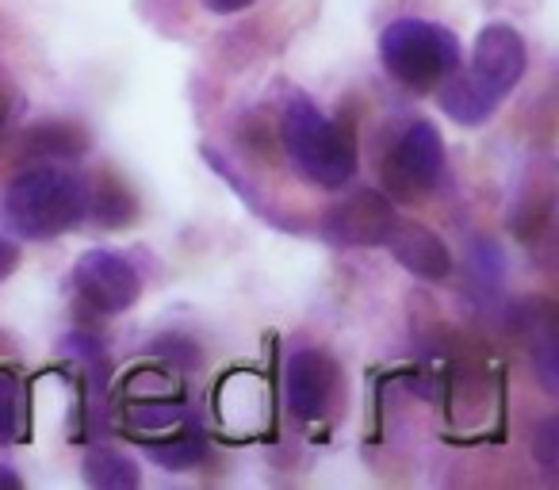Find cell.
<instances>
[{
  "mask_svg": "<svg viewBox=\"0 0 559 490\" xmlns=\"http://www.w3.org/2000/svg\"><path fill=\"white\" fill-rule=\"evenodd\" d=\"M337 387V368L326 352L319 349H299L288 357L284 368V398H288V410L304 421H314L326 414L330 398Z\"/></svg>",
  "mask_w": 559,
  "mask_h": 490,
  "instance_id": "obj_8",
  "label": "cell"
},
{
  "mask_svg": "<svg viewBox=\"0 0 559 490\" xmlns=\"http://www.w3.org/2000/svg\"><path fill=\"white\" fill-rule=\"evenodd\" d=\"M20 429V383L9 368H0V444L16 441Z\"/></svg>",
  "mask_w": 559,
  "mask_h": 490,
  "instance_id": "obj_16",
  "label": "cell"
},
{
  "mask_svg": "<svg viewBox=\"0 0 559 490\" xmlns=\"http://www.w3.org/2000/svg\"><path fill=\"white\" fill-rule=\"evenodd\" d=\"M211 12H223V16H230V12H241V9H249L253 0H203Z\"/></svg>",
  "mask_w": 559,
  "mask_h": 490,
  "instance_id": "obj_18",
  "label": "cell"
},
{
  "mask_svg": "<svg viewBox=\"0 0 559 490\" xmlns=\"http://www.w3.org/2000/svg\"><path fill=\"white\" fill-rule=\"evenodd\" d=\"M85 146V131H78L73 123H47L39 131H32V139H27V150L43 157H81Z\"/></svg>",
  "mask_w": 559,
  "mask_h": 490,
  "instance_id": "obj_14",
  "label": "cell"
},
{
  "mask_svg": "<svg viewBox=\"0 0 559 490\" xmlns=\"http://www.w3.org/2000/svg\"><path fill=\"white\" fill-rule=\"evenodd\" d=\"M284 146L307 180L322 188H345L357 172L353 134L330 123L307 96H292L284 111Z\"/></svg>",
  "mask_w": 559,
  "mask_h": 490,
  "instance_id": "obj_2",
  "label": "cell"
},
{
  "mask_svg": "<svg viewBox=\"0 0 559 490\" xmlns=\"http://www.w3.org/2000/svg\"><path fill=\"white\" fill-rule=\"evenodd\" d=\"M444 165V146L441 134L433 123H414L403 139L395 142V150L383 162V180H388L395 192L414 195L433 188V180L441 177Z\"/></svg>",
  "mask_w": 559,
  "mask_h": 490,
  "instance_id": "obj_7",
  "label": "cell"
},
{
  "mask_svg": "<svg viewBox=\"0 0 559 490\" xmlns=\"http://www.w3.org/2000/svg\"><path fill=\"white\" fill-rule=\"evenodd\" d=\"M380 55L391 77L414 93H429L452 70H460V43L452 39V32L426 20H395L383 32Z\"/></svg>",
  "mask_w": 559,
  "mask_h": 490,
  "instance_id": "obj_3",
  "label": "cell"
},
{
  "mask_svg": "<svg viewBox=\"0 0 559 490\" xmlns=\"http://www.w3.org/2000/svg\"><path fill=\"white\" fill-rule=\"evenodd\" d=\"M185 403L180 395H154V398H131V410H127V426L131 433L146 437H169L173 429H180L185 421Z\"/></svg>",
  "mask_w": 559,
  "mask_h": 490,
  "instance_id": "obj_11",
  "label": "cell"
},
{
  "mask_svg": "<svg viewBox=\"0 0 559 490\" xmlns=\"http://www.w3.org/2000/svg\"><path fill=\"white\" fill-rule=\"evenodd\" d=\"M437 104H441L444 116L456 119V123H464V127H479L483 119L498 108V100H490L467 73H456V70L437 85Z\"/></svg>",
  "mask_w": 559,
  "mask_h": 490,
  "instance_id": "obj_10",
  "label": "cell"
},
{
  "mask_svg": "<svg viewBox=\"0 0 559 490\" xmlns=\"http://www.w3.org/2000/svg\"><path fill=\"white\" fill-rule=\"evenodd\" d=\"M88 215V192L73 172L66 169H39L20 172L0 195V218L16 238L43 241L73 230Z\"/></svg>",
  "mask_w": 559,
  "mask_h": 490,
  "instance_id": "obj_1",
  "label": "cell"
},
{
  "mask_svg": "<svg viewBox=\"0 0 559 490\" xmlns=\"http://www.w3.org/2000/svg\"><path fill=\"white\" fill-rule=\"evenodd\" d=\"M88 207L96 211V218H100L104 226H127L134 218L131 192H127L123 184H116V180H104L93 200H88Z\"/></svg>",
  "mask_w": 559,
  "mask_h": 490,
  "instance_id": "obj_15",
  "label": "cell"
},
{
  "mask_svg": "<svg viewBox=\"0 0 559 490\" xmlns=\"http://www.w3.org/2000/svg\"><path fill=\"white\" fill-rule=\"evenodd\" d=\"M16 265H20V250L12 246V241L0 238V280H4V276H9Z\"/></svg>",
  "mask_w": 559,
  "mask_h": 490,
  "instance_id": "obj_17",
  "label": "cell"
},
{
  "mask_svg": "<svg viewBox=\"0 0 559 490\" xmlns=\"http://www.w3.org/2000/svg\"><path fill=\"white\" fill-rule=\"evenodd\" d=\"M20 487H24V479L16 471H9V467H0V490H20Z\"/></svg>",
  "mask_w": 559,
  "mask_h": 490,
  "instance_id": "obj_19",
  "label": "cell"
},
{
  "mask_svg": "<svg viewBox=\"0 0 559 490\" xmlns=\"http://www.w3.org/2000/svg\"><path fill=\"white\" fill-rule=\"evenodd\" d=\"M9 119V100H4V93H0V123Z\"/></svg>",
  "mask_w": 559,
  "mask_h": 490,
  "instance_id": "obj_20",
  "label": "cell"
},
{
  "mask_svg": "<svg viewBox=\"0 0 559 490\" xmlns=\"http://www.w3.org/2000/svg\"><path fill=\"white\" fill-rule=\"evenodd\" d=\"M383 246H388L391 258H395L406 273L421 276V280H444V276L452 273L449 246H444L433 230H426V226H418V223H399L395 218V226L388 230Z\"/></svg>",
  "mask_w": 559,
  "mask_h": 490,
  "instance_id": "obj_9",
  "label": "cell"
},
{
  "mask_svg": "<svg viewBox=\"0 0 559 490\" xmlns=\"http://www.w3.org/2000/svg\"><path fill=\"white\" fill-rule=\"evenodd\" d=\"M203 433L195 426H185L180 433H169L162 437V441H150L146 437V452L154 464L169 467V471H188V467H195L203 459Z\"/></svg>",
  "mask_w": 559,
  "mask_h": 490,
  "instance_id": "obj_12",
  "label": "cell"
},
{
  "mask_svg": "<svg viewBox=\"0 0 559 490\" xmlns=\"http://www.w3.org/2000/svg\"><path fill=\"white\" fill-rule=\"evenodd\" d=\"M525 73V43L510 24H487L472 47V73L467 77L490 96L502 100Z\"/></svg>",
  "mask_w": 559,
  "mask_h": 490,
  "instance_id": "obj_6",
  "label": "cell"
},
{
  "mask_svg": "<svg viewBox=\"0 0 559 490\" xmlns=\"http://www.w3.org/2000/svg\"><path fill=\"white\" fill-rule=\"evenodd\" d=\"M73 288L85 299L93 311L100 314H119L127 307L139 303L142 280L119 253L111 250H88L73 265Z\"/></svg>",
  "mask_w": 559,
  "mask_h": 490,
  "instance_id": "obj_5",
  "label": "cell"
},
{
  "mask_svg": "<svg viewBox=\"0 0 559 490\" xmlns=\"http://www.w3.org/2000/svg\"><path fill=\"white\" fill-rule=\"evenodd\" d=\"M85 482L88 487H100V490H131L139 487V467H134V459L119 456V452L111 449H93L85 456Z\"/></svg>",
  "mask_w": 559,
  "mask_h": 490,
  "instance_id": "obj_13",
  "label": "cell"
},
{
  "mask_svg": "<svg viewBox=\"0 0 559 490\" xmlns=\"http://www.w3.org/2000/svg\"><path fill=\"white\" fill-rule=\"evenodd\" d=\"M391 226H395V207L388 195L376 188H360L322 218V238L337 250H372L383 246Z\"/></svg>",
  "mask_w": 559,
  "mask_h": 490,
  "instance_id": "obj_4",
  "label": "cell"
}]
</instances>
